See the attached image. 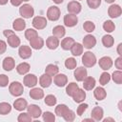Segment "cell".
<instances>
[{
	"instance_id": "ffe728a7",
	"label": "cell",
	"mask_w": 122,
	"mask_h": 122,
	"mask_svg": "<svg viewBox=\"0 0 122 122\" xmlns=\"http://www.w3.org/2000/svg\"><path fill=\"white\" fill-rule=\"evenodd\" d=\"M27 107H28V102H27L26 99H24V98H18V99H16V100L13 102V108H14L16 111L22 112V111H24L25 109H27Z\"/></svg>"
},
{
	"instance_id": "816d5d0a",
	"label": "cell",
	"mask_w": 122,
	"mask_h": 122,
	"mask_svg": "<svg viewBox=\"0 0 122 122\" xmlns=\"http://www.w3.org/2000/svg\"><path fill=\"white\" fill-rule=\"evenodd\" d=\"M114 65H115V67H116L118 70L121 71V69H122V57H121V56H119V57L114 61Z\"/></svg>"
},
{
	"instance_id": "ac0fdd59",
	"label": "cell",
	"mask_w": 122,
	"mask_h": 122,
	"mask_svg": "<svg viewBox=\"0 0 122 122\" xmlns=\"http://www.w3.org/2000/svg\"><path fill=\"white\" fill-rule=\"evenodd\" d=\"M3 69L5 70V71H10L12 69H14V67H15V61H14V59L12 58V57H10V56H8V57H6V58H4V60H3Z\"/></svg>"
},
{
	"instance_id": "e575fe53",
	"label": "cell",
	"mask_w": 122,
	"mask_h": 122,
	"mask_svg": "<svg viewBox=\"0 0 122 122\" xmlns=\"http://www.w3.org/2000/svg\"><path fill=\"white\" fill-rule=\"evenodd\" d=\"M103 29H104V30L106 31V32H112V31H114V30H115V25H114V23L112 22V21H111V20H107V21H105L104 23H103Z\"/></svg>"
},
{
	"instance_id": "9c48e42d",
	"label": "cell",
	"mask_w": 122,
	"mask_h": 122,
	"mask_svg": "<svg viewBox=\"0 0 122 122\" xmlns=\"http://www.w3.org/2000/svg\"><path fill=\"white\" fill-rule=\"evenodd\" d=\"M67 9H68V11L71 14H78L80 11H81V9H82V6L79 2L77 1H71L68 6H67Z\"/></svg>"
},
{
	"instance_id": "b9f144b4",
	"label": "cell",
	"mask_w": 122,
	"mask_h": 122,
	"mask_svg": "<svg viewBox=\"0 0 122 122\" xmlns=\"http://www.w3.org/2000/svg\"><path fill=\"white\" fill-rule=\"evenodd\" d=\"M110 80H111V75H110L108 72L105 71V72L101 73L100 78H99V83H100L102 86L107 85V84L110 82Z\"/></svg>"
},
{
	"instance_id": "30bf717a",
	"label": "cell",
	"mask_w": 122,
	"mask_h": 122,
	"mask_svg": "<svg viewBox=\"0 0 122 122\" xmlns=\"http://www.w3.org/2000/svg\"><path fill=\"white\" fill-rule=\"evenodd\" d=\"M37 81H38V80H37L36 75L30 73V74H27V75L24 76L23 83H24V85H25L26 87H28V88H33V87L37 84Z\"/></svg>"
},
{
	"instance_id": "6f0895ef",
	"label": "cell",
	"mask_w": 122,
	"mask_h": 122,
	"mask_svg": "<svg viewBox=\"0 0 122 122\" xmlns=\"http://www.w3.org/2000/svg\"><path fill=\"white\" fill-rule=\"evenodd\" d=\"M55 4H61V3H63L64 2V0H52Z\"/></svg>"
},
{
	"instance_id": "4316f807",
	"label": "cell",
	"mask_w": 122,
	"mask_h": 122,
	"mask_svg": "<svg viewBox=\"0 0 122 122\" xmlns=\"http://www.w3.org/2000/svg\"><path fill=\"white\" fill-rule=\"evenodd\" d=\"M12 27H13V30H14L21 31V30H23L26 28V22L22 18H17V19H15L13 21Z\"/></svg>"
},
{
	"instance_id": "836d02e7",
	"label": "cell",
	"mask_w": 122,
	"mask_h": 122,
	"mask_svg": "<svg viewBox=\"0 0 122 122\" xmlns=\"http://www.w3.org/2000/svg\"><path fill=\"white\" fill-rule=\"evenodd\" d=\"M69 111V108L65 105V104H60V105H58V106H56L55 107V114L57 115V116H62L63 117V115L67 112Z\"/></svg>"
},
{
	"instance_id": "7402d4cb",
	"label": "cell",
	"mask_w": 122,
	"mask_h": 122,
	"mask_svg": "<svg viewBox=\"0 0 122 122\" xmlns=\"http://www.w3.org/2000/svg\"><path fill=\"white\" fill-rule=\"evenodd\" d=\"M83 87L86 91H92L95 87V79L92 76H87L83 80Z\"/></svg>"
},
{
	"instance_id": "681fc988",
	"label": "cell",
	"mask_w": 122,
	"mask_h": 122,
	"mask_svg": "<svg viewBox=\"0 0 122 122\" xmlns=\"http://www.w3.org/2000/svg\"><path fill=\"white\" fill-rule=\"evenodd\" d=\"M9 84V77L6 74H0V87H7Z\"/></svg>"
},
{
	"instance_id": "7dc6e473",
	"label": "cell",
	"mask_w": 122,
	"mask_h": 122,
	"mask_svg": "<svg viewBox=\"0 0 122 122\" xmlns=\"http://www.w3.org/2000/svg\"><path fill=\"white\" fill-rule=\"evenodd\" d=\"M87 4L91 9H97L101 5V0H87Z\"/></svg>"
},
{
	"instance_id": "680465c9",
	"label": "cell",
	"mask_w": 122,
	"mask_h": 122,
	"mask_svg": "<svg viewBox=\"0 0 122 122\" xmlns=\"http://www.w3.org/2000/svg\"><path fill=\"white\" fill-rule=\"evenodd\" d=\"M107 121H114V119H112V118H106V119H104V122H107Z\"/></svg>"
},
{
	"instance_id": "4fadbf2b",
	"label": "cell",
	"mask_w": 122,
	"mask_h": 122,
	"mask_svg": "<svg viewBox=\"0 0 122 122\" xmlns=\"http://www.w3.org/2000/svg\"><path fill=\"white\" fill-rule=\"evenodd\" d=\"M53 82L54 84L57 86V87H64L67 85L68 83V77L66 74H63V73H57L54 75V78H53Z\"/></svg>"
},
{
	"instance_id": "d590c367",
	"label": "cell",
	"mask_w": 122,
	"mask_h": 122,
	"mask_svg": "<svg viewBox=\"0 0 122 122\" xmlns=\"http://www.w3.org/2000/svg\"><path fill=\"white\" fill-rule=\"evenodd\" d=\"M77 89H78V85L76 83H74V82H71V83H70L67 86V88H66V93L69 96H72L74 94V92L77 91Z\"/></svg>"
},
{
	"instance_id": "f1b7e54d",
	"label": "cell",
	"mask_w": 122,
	"mask_h": 122,
	"mask_svg": "<svg viewBox=\"0 0 122 122\" xmlns=\"http://www.w3.org/2000/svg\"><path fill=\"white\" fill-rule=\"evenodd\" d=\"M30 64H28V63H26V62L20 63V64L17 65V67H16L17 72H18L19 74H21V75H24V74L28 73L29 71H30Z\"/></svg>"
},
{
	"instance_id": "52a82bcc",
	"label": "cell",
	"mask_w": 122,
	"mask_h": 122,
	"mask_svg": "<svg viewBox=\"0 0 122 122\" xmlns=\"http://www.w3.org/2000/svg\"><path fill=\"white\" fill-rule=\"evenodd\" d=\"M47 19L43 16H36L32 20V26L36 30H43L47 26Z\"/></svg>"
},
{
	"instance_id": "91938a15",
	"label": "cell",
	"mask_w": 122,
	"mask_h": 122,
	"mask_svg": "<svg viewBox=\"0 0 122 122\" xmlns=\"http://www.w3.org/2000/svg\"><path fill=\"white\" fill-rule=\"evenodd\" d=\"M115 0H105V2L106 3H109V4H112V3H113Z\"/></svg>"
},
{
	"instance_id": "d6986e66",
	"label": "cell",
	"mask_w": 122,
	"mask_h": 122,
	"mask_svg": "<svg viewBox=\"0 0 122 122\" xmlns=\"http://www.w3.org/2000/svg\"><path fill=\"white\" fill-rule=\"evenodd\" d=\"M51 82H52L51 76H50V75L47 74V73L42 74V75L40 76V78H39V84H40V86H41L42 88H49V87L51 86Z\"/></svg>"
},
{
	"instance_id": "cb8c5ba5",
	"label": "cell",
	"mask_w": 122,
	"mask_h": 122,
	"mask_svg": "<svg viewBox=\"0 0 122 122\" xmlns=\"http://www.w3.org/2000/svg\"><path fill=\"white\" fill-rule=\"evenodd\" d=\"M30 98H32L34 100H39V99H42L44 97V92L42 89L33 88L30 92Z\"/></svg>"
},
{
	"instance_id": "4dcf8cb0",
	"label": "cell",
	"mask_w": 122,
	"mask_h": 122,
	"mask_svg": "<svg viewBox=\"0 0 122 122\" xmlns=\"http://www.w3.org/2000/svg\"><path fill=\"white\" fill-rule=\"evenodd\" d=\"M71 54L74 56L81 55L83 53V45H81L80 43H74L71 48Z\"/></svg>"
},
{
	"instance_id": "ab89813d",
	"label": "cell",
	"mask_w": 122,
	"mask_h": 122,
	"mask_svg": "<svg viewBox=\"0 0 122 122\" xmlns=\"http://www.w3.org/2000/svg\"><path fill=\"white\" fill-rule=\"evenodd\" d=\"M31 119L32 117L30 116L29 112H21L17 117L18 122H30Z\"/></svg>"
},
{
	"instance_id": "f907efd6",
	"label": "cell",
	"mask_w": 122,
	"mask_h": 122,
	"mask_svg": "<svg viewBox=\"0 0 122 122\" xmlns=\"http://www.w3.org/2000/svg\"><path fill=\"white\" fill-rule=\"evenodd\" d=\"M7 50V44L5 41L0 40V54H3Z\"/></svg>"
},
{
	"instance_id": "db71d44e",
	"label": "cell",
	"mask_w": 122,
	"mask_h": 122,
	"mask_svg": "<svg viewBox=\"0 0 122 122\" xmlns=\"http://www.w3.org/2000/svg\"><path fill=\"white\" fill-rule=\"evenodd\" d=\"M13 33H14L13 30H5L3 31V34H4V36H6V37H9V36L12 35Z\"/></svg>"
},
{
	"instance_id": "60d3db41",
	"label": "cell",
	"mask_w": 122,
	"mask_h": 122,
	"mask_svg": "<svg viewBox=\"0 0 122 122\" xmlns=\"http://www.w3.org/2000/svg\"><path fill=\"white\" fill-rule=\"evenodd\" d=\"M83 29H84V30L87 31V32H92V31L95 30V25H94V23L92 22V21H86V22H84V24H83Z\"/></svg>"
},
{
	"instance_id": "603a6c76",
	"label": "cell",
	"mask_w": 122,
	"mask_h": 122,
	"mask_svg": "<svg viewBox=\"0 0 122 122\" xmlns=\"http://www.w3.org/2000/svg\"><path fill=\"white\" fill-rule=\"evenodd\" d=\"M71 97L73 98V101H74L75 103H81V102H83V101L85 100V98H86V92H84V90L78 88L77 91L74 92V94H73Z\"/></svg>"
},
{
	"instance_id": "484cf974",
	"label": "cell",
	"mask_w": 122,
	"mask_h": 122,
	"mask_svg": "<svg viewBox=\"0 0 122 122\" xmlns=\"http://www.w3.org/2000/svg\"><path fill=\"white\" fill-rule=\"evenodd\" d=\"M74 39L71 37H66L61 41V48L65 51H69L71 50V48L72 47V45L74 44Z\"/></svg>"
},
{
	"instance_id": "2e32d148",
	"label": "cell",
	"mask_w": 122,
	"mask_h": 122,
	"mask_svg": "<svg viewBox=\"0 0 122 122\" xmlns=\"http://www.w3.org/2000/svg\"><path fill=\"white\" fill-rule=\"evenodd\" d=\"M103 115H104V111L101 107H94L91 112V116L94 121L102 120Z\"/></svg>"
},
{
	"instance_id": "ee69618b",
	"label": "cell",
	"mask_w": 122,
	"mask_h": 122,
	"mask_svg": "<svg viewBox=\"0 0 122 122\" xmlns=\"http://www.w3.org/2000/svg\"><path fill=\"white\" fill-rule=\"evenodd\" d=\"M43 120L45 122H54L55 121V115L51 112H45L43 114Z\"/></svg>"
},
{
	"instance_id": "bcb514c9",
	"label": "cell",
	"mask_w": 122,
	"mask_h": 122,
	"mask_svg": "<svg viewBox=\"0 0 122 122\" xmlns=\"http://www.w3.org/2000/svg\"><path fill=\"white\" fill-rule=\"evenodd\" d=\"M63 118H64L66 121H68V122H71V121H73L74 118H75V113H74L73 111H71V110L69 109V111L63 115Z\"/></svg>"
},
{
	"instance_id": "f6af8a7d",
	"label": "cell",
	"mask_w": 122,
	"mask_h": 122,
	"mask_svg": "<svg viewBox=\"0 0 122 122\" xmlns=\"http://www.w3.org/2000/svg\"><path fill=\"white\" fill-rule=\"evenodd\" d=\"M36 36H38V34H37V31L35 30H33V29H28V30H26V31H25V37L29 41L30 39L36 37Z\"/></svg>"
},
{
	"instance_id": "5bb4252c",
	"label": "cell",
	"mask_w": 122,
	"mask_h": 122,
	"mask_svg": "<svg viewBox=\"0 0 122 122\" xmlns=\"http://www.w3.org/2000/svg\"><path fill=\"white\" fill-rule=\"evenodd\" d=\"M87 70L84 68V67H78L75 69L74 72H73V75H74V78L76 79V81H83L86 77H87Z\"/></svg>"
},
{
	"instance_id": "8d00e7d4",
	"label": "cell",
	"mask_w": 122,
	"mask_h": 122,
	"mask_svg": "<svg viewBox=\"0 0 122 122\" xmlns=\"http://www.w3.org/2000/svg\"><path fill=\"white\" fill-rule=\"evenodd\" d=\"M10 111H11V106L9 103H7V102L0 103V114H2V115L8 114L10 112Z\"/></svg>"
},
{
	"instance_id": "7a4b0ae2",
	"label": "cell",
	"mask_w": 122,
	"mask_h": 122,
	"mask_svg": "<svg viewBox=\"0 0 122 122\" xmlns=\"http://www.w3.org/2000/svg\"><path fill=\"white\" fill-rule=\"evenodd\" d=\"M9 91L10 92L11 95L13 96H20L23 92H24V88H23V85L18 82V81H13L10 87H9Z\"/></svg>"
},
{
	"instance_id": "f5cc1de1",
	"label": "cell",
	"mask_w": 122,
	"mask_h": 122,
	"mask_svg": "<svg viewBox=\"0 0 122 122\" xmlns=\"http://www.w3.org/2000/svg\"><path fill=\"white\" fill-rule=\"evenodd\" d=\"M10 3H11V5L12 6H15V7H18V6H20L21 4H22V0H10Z\"/></svg>"
},
{
	"instance_id": "f546056e",
	"label": "cell",
	"mask_w": 122,
	"mask_h": 122,
	"mask_svg": "<svg viewBox=\"0 0 122 122\" xmlns=\"http://www.w3.org/2000/svg\"><path fill=\"white\" fill-rule=\"evenodd\" d=\"M65 33H66V30L63 26L58 25L52 29V34H53V36H55L57 38H62L65 35Z\"/></svg>"
},
{
	"instance_id": "7c38bea8",
	"label": "cell",
	"mask_w": 122,
	"mask_h": 122,
	"mask_svg": "<svg viewBox=\"0 0 122 122\" xmlns=\"http://www.w3.org/2000/svg\"><path fill=\"white\" fill-rule=\"evenodd\" d=\"M27 110H28V112L30 114V116L32 118H38L42 115V111H41L40 107H38L35 104H31V105L28 106Z\"/></svg>"
},
{
	"instance_id": "e0dca14e",
	"label": "cell",
	"mask_w": 122,
	"mask_h": 122,
	"mask_svg": "<svg viewBox=\"0 0 122 122\" xmlns=\"http://www.w3.org/2000/svg\"><path fill=\"white\" fill-rule=\"evenodd\" d=\"M30 45L34 50H41L44 46V40L40 36H36L30 40Z\"/></svg>"
},
{
	"instance_id": "d4e9b609",
	"label": "cell",
	"mask_w": 122,
	"mask_h": 122,
	"mask_svg": "<svg viewBox=\"0 0 122 122\" xmlns=\"http://www.w3.org/2000/svg\"><path fill=\"white\" fill-rule=\"evenodd\" d=\"M93 95H94L95 99H97V100L100 101V100H103V99L106 98L107 92H106V91H105L104 88H102V87H97V88L94 89Z\"/></svg>"
},
{
	"instance_id": "8992f818",
	"label": "cell",
	"mask_w": 122,
	"mask_h": 122,
	"mask_svg": "<svg viewBox=\"0 0 122 122\" xmlns=\"http://www.w3.org/2000/svg\"><path fill=\"white\" fill-rule=\"evenodd\" d=\"M78 22V18L76 16V14H71V13H68L64 16V24L66 27L71 28L74 27Z\"/></svg>"
},
{
	"instance_id": "1f68e13d",
	"label": "cell",
	"mask_w": 122,
	"mask_h": 122,
	"mask_svg": "<svg viewBox=\"0 0 122 122\" xmlns=\"http://www.w3.org/2000/svg\"><path fill=\"white\" fill-rule=\"evenodd\" d=\"M58 71H59V69H58V67L56 65L49 64L45 69V73L49 74L50 76H54L55 74L58 73Z\"/></svg>"
},
{
	"instance_id": "3957f363",
	"label": "cell",
	"mask_w": 122,
	"mask_h": 122,
	"mask_svg": "<svg viewBox=\"0 0 122 122\" xmlns=\"http://www.w3.org/2000/svg\"><path fill=\"white\" fill-rule=\"evenodd\" d=\"M19 13L23 18H30L34 14L33 8L29 4H24L19 9Z\"/></svg>"
},
{
	"instance_id": "44dd1931",
	"label": "cell",
	"mask_w": 122,
	"mask_h": 122,
	"mask_svg": "<svg viewBox=\"0 0 122 122\" xmlns=\"http://www.w3.org/2000/svg\"><path fill=\"white\" fill-rule=\"evenodd\" d=\"M46 45L50 50H55L59 46V38L55 36H50L46 40Z\"/></svg>"
},
{
	"instance_id": "94428289",
	"label": "cell",
	"mask_w": 122,
	"mask_h": 122,
	"mask_svg": "<svg viewBox=\"0 0 122 122\" xmlns=\"http://www.w3.org/2000/svg\"><path fill=\"white\" fill-rule=\"evenodd\" d=\"M22 1H25V2H27V1H30V0H22Z\"/></svg>"
},
{
	"instance_id": "74e56055",
	"label": "cell",
	"mask_w": 122,
	"mask_h": 122,
	"mask_svg": "<svg viewBox=\"0 0 122 122\" xmlns=\"http://www.w3.org/2000/svg\"><path fill=\"white\" fill-rule=\"evenodd\" d=\"M112 80H113L114 83H116L118 85L122 84V71L120 70L113 71L112 72Z\"/></svg>"
},
{
	"instance_id": "83f0119b",
	"label": "cell",
	"mask_w": 122,
	"mask_h": 122,
	"mask_svg": "<svg viewBox=\"0 0 122 122\" xmlns=\"http://www.w3.org/2000/svg\"><path fill=\"white\" fill-rule=\"evenodd\" d=\"M7 39H8V44L11 48H17L20 46V38L17 35H15L14 33L12 35L7 37Z\"/></svg>"
},
{
	"instance_id": "9a60e30c",
	"label": "cell",
	"mask_w": 122,
	"mask_h": 122,
	"mask_svg": "<svg viewBox=\"0 0 122 122\" xmlns=\"http://www.w3.org/2000/svg\"><path fill=\"white\" fill-rule=\"evenodd\" d=\"M18 53H19V56L22 58V59H28L31 56V50L29 46L27 45H23V46H20L19 50H18Z\"/></svg>"
},
{
	"instance_id": "9f6ffc18",
	"label": "cell",
	"mask_w": 122,
	"mask_h": 122,
	"mask_svg": "<svg viewBox=\"0 0 122 122\" xmlns=\"http://www.w3.org/2000/svg\"><path fill=\"white\" fill-rule=\"evenodd\" d=\"M8 1H9V0H0V5H1V6L6 5V4L8 3Z\"/></svg>"
},
{
	"instance_id": "11a10c76",
	"label": "cell",
	"mask_w": 122,
	"mask_h": 122,
	"mask_svg": "<svg viewBox=\"0 0 122 122\" xmlns=\"http://www.w3.org/2000/svg\"><path fill=\"white\" fill-rule=\"evenodd\" d=\"M121 47H122V44L120 43L119 45H118V47H117V52H118V54L121 56V54H122V52H121Z\"/></svg>"
},
{
	"instance_id": "8fae6325",
	"label": "cell",
	"mask_w": 122,
	"mask_h": 122,
	"mask_svg": "<svg viewBox=\"0 0 122 122\" xmlns=\"http://www.w3.org/2000/svg\"><path fill=\"white\" fill-rule=\"evenodd\" d=\"M96 44V39L93 35L88 34L83 38V48H86L88 50L92 49Z\"/></svg>"
},
{
	"instance_id": "ba28073f",
	"label": "cell",
	"mask_w": 122,
	"mask_h": 122,
	"mask_svg": "<svg viewBox=\"0 0 122 122\" xmlns=\"http://www.w3.org/2000/svg\"><path fill=\"white\" fill-rule=\"evenodd\" d=\"M98 64H99V67L103 71H108L112 67V60L109 56H103L99 59Z\"/></svg>"
},
{
	"instance_id": "6da1fadb",
	"label": "cell",
	"mask_w": 122,
	"mask_h": 122,
	"mask_svg": "<svg viewBox=\"0 0 122 122\" xmlns=\"http://www.w3.org/2000/svg\"><path fill=\"white\" fill-rule=\"evenodd\" d=\"M82 64L86 68H92L96 64V57L95 55L91 51L84 52L82 56Z\"/></svg>"
},
{
	"instance_id": "c3c4849f",
	"label": "cell",
	"mask_w": 122,
	"mask_h": 122,
	"mask_svg": "<svg viewBox=\"0 0 122 122\" xmlns=\"http://www.w3.org/2000/svg\"><path fill=\"white\" fill-rule=\"evenodd\" d=\"M88 104H85V103H82V104H80L78 107H77V110H76V113H77V115H79V116H81L83 113H84V112L88 109Z\"/></svg>"
},
{
	"instance_id": "7bdbcfd3",
	"label": "cell",
	"mask_w": 122,
	"mask_h": 122,
	"mask_svg": "<svg viewBox=\"0 0 122 122\" xmlns=\"http://www.w3.org/2000/svg\"><path fill=\"white\" fill-rule=\"evenodd\" d=\"M44 100H45V104L48 105V106H51H51H54V105L56 104V102H57L56 97H55L54 95H52V94L47 95Z\"/></svg>"
},
{
	"instance_id": "5b68a950",
	"label": "cell",
	"mask_w": 122,
	"mask_h": 122,
	"mask_svg": "<svg viewBox=\"0 0 122 122\" xmlns=\"http://www.w3.org/2000/svg\"><path fill=\"white\" fill-rule=\"evenodd\" d=\"M121 13H122V10L119 5L113 4V5H111L108 9V14L111 18H117L121 15Z\"/></svg>"
},
{
	"instance_id": "f35d334b",
	"label": "cell",
	"mask_w": 122,
	"mask_h": 122,
	"mask_svg": "<svg viewBox=\"0 0 122 122\" xmlns=\"http://www.w3.org/2000/svg\"><path fill=\"white\" fill-rule=\"evenodd\" d=\"M76 65H77V62H76V60L73 57H69L65 61V67L67 69H69V70L75 69L76 68Z\"/></svg>"
},
{
	"instance_id": "277c9868",
	"label": "cell",
	"mask_w": 122,
	"mask_h": 122,
	"mask_svg": "<svg viewBox=\"0 0 122 122\" xmlns=\"http://www.w3.org/2000/svg\"><path fill=\"white\" fill-rule=\"evenodd\" d=\"M60 10L56 6H51L47 10V17L51 21H56L60 17Z\"/></svg>"
},
{
	"instance_id": "d6a6232c",
	"label": "cell",
	"mask_w": 122,
	"mask_h": 122,
	"mask_svg": "<svg viewBox=\"0 0 122 122\" xmlns=\"http://www.w3.org/2000/svg\"><path fill=\"white\" fill-rule=\"evenodd\" d=\"M114 43V39L112 35L110 34H106L102 37V44L106 47V48H111Z\"/></svg>"
}]
</instances>
